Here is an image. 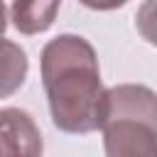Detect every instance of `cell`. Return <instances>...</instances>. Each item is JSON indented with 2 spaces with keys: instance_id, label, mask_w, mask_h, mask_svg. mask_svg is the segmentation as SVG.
Here are the masks:
<instances>
[{
  "instance_id": "6da1fadb",
  "label": "cell",
  "mask_w": 157,
  "mask_h": 157,
  "mask_svg": "<svg viewBox=\"0 0 157 157\" xmlns=\"http://www.w3.org/2000/svg\"><path fill=\"white\" fill-rule=\"evenodd\" d=\"M39 71L54 128L69 135L101 130L105 88L98 54L86 37L66 32L49 39L39 54Z\"/></svg>"
},
{
  "instance_id": "7a4b0ae2",
  "label": "cell",
  "mask_w": 157,
  "mask_h": 157,
  "mask_svg": "<svg viewBox=\"0 0 157 157\" xmlns=\"http://www.w3.org/2000/svg\"><path fill=\"white\" fill-rule=\"evenodd\" d=\"M101 132L105 157H157V93L142 83L105 88Z\"/></svg>"
},
{
  "instance_id": "3957f363",
  "label": "cell",
  "mask_w": 157,
  "mask_h": 157,
  "mask_svg": "<svg viewBox=\"0 0 157 157\" xmlns=\"http://www.w3.org/2000/svg\"><path fill=\"white\" fill-rule=\"evenodd\" d=\"M44 140L34 118L22 108H0V157H42Z\"/></svg>"
},
{
  "instance_id": "277c9868",
  "label": "cell",
  "mask_w": 157,
  "mask_h": 157,
  "mask_svg": "<svg viewBox=\"0 0 157 157\" xmlns=\"http://www.w3.org/2000/svg\"><path fill=\"white\" fill-rule=\"evenodd\" d=\"M27 71H29L27 52L17 42L0 37V98H10L25 86Z\"/></svg>"
},
{
  "instance_id": "5b68a950",
  "label": "cell",
  "mask_w": 157,
  "mask_h": 157,
  "mask_svg": "<svg viewBox=\"0 0 157 157\" xmlns=\"http://www.w3.org/2000/svg\"><path fill=\"white\" fill-rule=\"evenodd\" d=\"M61 10V2L56 0H49V2H15L10 7V20L15 25L17 32L22 34H39V32H47L54 20H56V12Z\"/></svg>"
},
{
  "instance_id": "8992f818",
  "label": "cell",
  "mask_w": 157,
  "mask_h": 157,
  "mask_svg": "<svg viewBox=\"0 0 157 157\" xmlns=\"http://www.w3.org/2000/svg\"><path fill=\"white\" fill-rule=\"evenodd\" d=\"M135 27L142 34V39L152 47H157V0H147L135 12Z\"/></svg>"
},
{
  "instance_id": "52a82bcc",
  "label": "cell",
  "mask_w": 157,
  "mask_h": 157,
  "mask_svg": "<svg viewBox=\"0 0 157 157\" xmlns=\"http://www.w3.org/2000/svg\"><path fill=\"white\" fill-rule=\"evenodd\" d=\"M5 29H7V7L0 2V37L5 34Z\"/></svg>"
}]
</instances>
